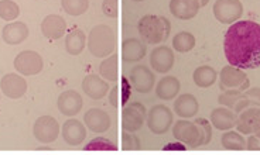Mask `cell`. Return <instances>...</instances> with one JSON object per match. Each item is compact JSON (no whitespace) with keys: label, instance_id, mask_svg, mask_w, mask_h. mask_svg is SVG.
<instances>
[{"label":"cell","instance_id":"3957f363","mask_svg":"<svg viewBox=\"0 0 260 155\" xmlns=\"http://www.w3.org/2000/svg\"><path fill=\"white\" fill-rule=\"evenodd\" d=\"M116 44L115 30L106 24H98L91 30L86 41V47L93 57L105 58L109 57Z\"/></svg>","mask_w":260,"mask_h":155},{"label":"cell","instance_id":"603a6c76","mask_svg":"<svg viewBox=\"0 0 260 155\" xmlns=\"http://www.w3.org/2000/svg\"><path fill=\"white\" fill-rule=\"evenodd\" d=\"M198 110H200L198 100L191 93H185V95L178 96L174 102V111H176L177 116L182 117V119L194 117L198 113Z\"/></svg>","mask_w":260,"mask_h":155},{"label":"cell","instance_id":"5b68a950","mask_svg":"<svg viewBox=\"0 0 260 155\" xmlns=\"http://www.w3.org/2000/svg\"><path fill=\"white\" fill-rule=\"evenodd\" d=\"M173 136L176 140L189 145L191 148H197L204 145V134L201 129L195 123L187 120H178L173 127Z\"/></svg>","mask_w":260,"mask_h":155},{"label":"cell","instance_id":"60d3db41","mask_svg":"<svg viewBox=\"0 0 260 155\" xmlns=\"http://www.w3.org/2000/svg\"><path fill=\"white\" fill-rule=\"evenodd\" d=\"M116 93H117V88H113L111 91V95H109V100H111L112 106H117V100H116Z\"/></svg>","mask_w":260,"mask_h":155},{"label":"cell","instance_id":"277c9868","mask_svg":"<svg viewBox=\"0 0 260 155\" xmlns=\"http://www.w3.org/2000/svg\"><path fill=\"white\" fill-rule=\"evenodd\" d=\"M250 81L243 69H239L236 66L228 65L223 66L221 71V79H219V89L221 91H239L243 92L249 89Z\"/></svg>","mask_w":260,"mask_h":155},{"label":"cell","instance_id":"8992f818","mask_svg":"<svg viewBox=\"0 0 260 155\" xmlns=\"http://www.w3.org/2000/svg\"><path fill=\"white\" fill-rule=\"evenodd\" d=\"M243 14L241 0H216L214 5V16L222 24H234Z\"/></svg>","mask_w":260,"mask_h":155},{"label":"cell","instance_id":"7c38bea8","mask_svg":"<svg viewBox=\"0 0 260 155\" xmlns=\"http://www.w3.org/2000/svg\"><path fill=\"white\" fill-rule=\"evenodd\" d=\"M130 84L139 93H149L153 91V86L156 82V78L153 72L150 71L147 66L144 65H137L130 71Z\"/></svg>","mask_w":260,"mask_h":155},{"label":"cell","instance_id":"9c48e42d","mask_svg":"<svg viewBox=\"0 0 260 155\" xmlns=\"http://www.w3.org/2000/svg\"><path fill=\"white\" fill-rule=\"evenodd\" d=\"M32 134L36 140L43 144H50L55 141L59 136L58 122L51 116H41L36 120L32 127Z\"/></svg>","mask_w":260,"mask_h":155},{"label":"cell","instance_id":"ab89813d","mask_svg":"<svg viewBox=\"0 0 260 155\" xmlns=\"http://www.w3.org/2000/svg\"><path fill=\"white\" fill-rule=\"evenodd\" d=\"M164 151H185V147L182 145L181 141L180 142H171V144H167L166 147H162Z\"/></svg>","mask_w":260,"mask_h":155},{"label":"cell","instance_id":"e0dca14e","mask_svg":"<svg viewBox=\"0 0 260 155\" xmlns=\"http://www.w3.org/2000/svg\"><path fill=\"white\" fill-rule=\"evenodd\" d=\"M82 91L85 92V95H88L93 100H99L108 95L109 84L95 73H89L82 81Z\"/></svg>","mask_w":260,"mask_h":155},{"label":"cell","instance_id":"2e32d148","mask_svg":"<svg viewBox=\"0 0 260 155\" xmlns=\"http://www.w3.org/2000/svg\"><path fill=\"white\" fill-rule=\"evenodd\" d=\"M58 110L65 116H75L82 109V96L77 91H65L58 96Z\"/></svg>","mask_w":260,"mask_h":155},{"label":"cell","instance_id":"6da1fadb","mask_svg":"<svg viewBox=\"0 0 260 155\" xmlns=\"http://www.w3.org/2000/svg\"><path fill=\"white\" fill-rule=\"evenodd\" d=\"M223 51L228 62L239 69H256L260 66V24L243 20L226 30Z\"/></svg>","mask_w":260,"mask_h":155},{"label":"cell","instance_id":"44dd1931","mask_svg":"<svg viewBox=\"0 0 260 155\" xmlns=\"http://www.w3.org/2000/svg\"><path fill=\"white\" fill-rule=\"evenodd\" d=\"M67 23L58 14H50L41 23V32L48 40H58L65 34Z\"/></svg>","mask_w":260,"mask_h":155},{"label":"cell","instance_id":"5bb4252c","mask_svg":"<svg viewBox=\"0 0 260 155\" xmlns=\"http://www.w3.org/2000/svg\"><path fill=\"white\" fill-rule=\"evenodd\" d=\"M150 65L158 73H167L174 65V52L169 47H157L150 54Z\"/></svg>","mask_w":260,"mask_h":155},{"label":"cell","instance_id":"7402d4cb","mask_svg":"<svg viewBox=\"0 0 260 155\" xmlns=\"http://www.w3.org/2000/svg\"><path fill=\"white\" fill-rule=\"evenodd\" d=\"M238 123V116L229 107H218L211 113V124L218 130H229Z\"/></svg>","mask_w":260,"mask_h":155},{"label":"cell","instance_id":"30bf717a","mask_svg":"<svg viewBox=\"0 0 260 155\" xmlns=\"http://www.w3.org/2000/svg\"><path fill=\"white\" fill-rule=\"evenodd\" d=\"M43 66H44L43 57L36 51H23L14 58L16 71L21 75H26V76L40 73L43 71Z\"/></svg>","mask_w":260,"mask_h":155},{"label":"cell","instance_id":"52a82bcc","mask_svg":"<svg viewBox=\"0 0 260 155\" xmlns=\"http://www.w3.org/2000/svg\"><path fill=\"white\" fill-rule=\"evenodd\" d=\"M173 124V113L164 104L153 106L147 113V126L151 133L154 134H164L167 133Z\"/></svg>","mask_w":260,"mask_h":155},{"label":"cell","instance_id":"e575fe53","mask_svg":"<svg viewBox=\"0 0 260 155\" xmlns=\"http://www.w3.org/2000/svg\"><path fill=\"white\" fill-rule=\"evenodd\" d=\"M195 124L201 129L202 134H204V145L209 144V141L212 140V124L209 123L207 119H197L195 120Z\"/></svg>","mask_w":260,"mask_h":155},{"label":"cell","instance_id":"cb8c5ba5","mask_svg":"<svg viewBox=\"0 0 260 155\" xmlns=\"http://www.w3.org/2000/svg\"><path fill=\"white\" fill-rule=\"evenodd\" d=\"M147 47L139 38H127L124 40L122 44V57L124 62H136L140 61L146 55Z\"/></svg>","mask_w":260,"mask_h":155},{"label":"cell","instance_id":"d4e9b609","mask_svg":"<svg viewBox=\"0 0 260 155\" xmlns=\"http://www.w3.org/2000/svg\"><path fill=\"white\" fill-rule=\"evenodd\" d=\"M180 88H181V84L176 76H166L157 84L156 93L158 99L167 102V100L176 99L178 92H180Z\"/></svg>","mask_w":260,"mask_h":155},{"label":"cell","instance_id":"8d00e7d4","mask_svg":"<svg viewBox=\"0 0 260 155\" xmlns=\"http://www.w3.org/2000/svg\"><path fill=\"white\" fill-rule=\"evenodd\" d=\"M102 10L105 16L116 19L117 17V0H104L102 3Z\"/></svg>","mask_w":260,"mask_h":155},{"label":"cell","instance_id":"4dcf8cb0","mask_svg":"<svg viewBox=\"0 0 260 155\" xmlns=\"http://www.w3.org/2000/svg\"><path fill=\"white\" fill-rule=\"evenodd\" d=\"M64 12L70 16H81L89 7V0H61Z\"/></svg>","mask_w":260,"mask_h":155},{"label":"cell","instance_id":"d590c367","mask_svg":"<svg viewBox=\"0 0 260 155\" xmlns=\"http://www.w3.org/2000/svg\"><path fill=\"white\" fill-rule=\"evenodd\" d=\"M122 147L124 151H133V149L140 148V141L136 136H133L129 131H123L122 137Z\"/></svg>","mask_w":260,"mask_h":155},{"label":"cell","instance_id":"4316f807","mask_svg":"<svg viewBox=\"0 0 260 155\" xmlns=\"http://www.w3.org/2000/svg\"><path fill=\"white\" fill-rule=\"evenodd\" d=\"M218 78V72L215 71L214 68H211L208 65H204V66H200L194 71V75H192V79L197 86L200 88H209L215 84Z\"/></svg>","mask_w":260,"mask_h":155},{"label":"cell","instance_id":"ffe728a7","mask_svg":"<svg viewBox=\"0 0 260 155\" xmlns=\"http://www.w3.org/2000/svg\"><path fill=\"white\" fill-rule=\"evenodd\" d=\"M62 138L68 145H79L86 138V129L81 122L70 119L62 124Z\"/></svg>","mask_w":260,"mask_h":155},{"label":"cell","instance_id":"ac0fdd59","mask_svg":"<svg viewBox=\"0 0 260 155\" xmlns=\"http://www.w3.org/2000/svg\"><path fill=\"white\" fill-rule=\"evenodd\" d=\"M28 34H30V31H28V27L26 26V23L17 21V23H9L3 27L2 38L9 46H19L28 38Z\"/></svg>","mask_w":260,"mask_h":155},{"label":"cell","instance_id":"f35d334b","mask_svg":"<svg viewBox=\"0 0 260 155\" xmlns=\"http://www.w3.org/2000/svg\"><path fill=\"white\" fill-rule=\"evenodd\" d=\"M246 148L250 151H260V138H257L256 136L249 137Z\"/></svg>","mask_w":260,"mask_h":155},{"label":"cell","instance_id":"4fadbf2b","mask_svg":"<svg viewBox=\"0 0 260 155\" xmlns=\"http://www.w3.org/2000/svg\"><path fill=\"white\" fill-rule=\"evenodd\" d=\"M85 126L88 129L93 131V133H106L108 130L111 129L112 119L111 116L102 109H89L84 116Z\"/></svg>","mask_w":260,"mask_h":155},{"label":"cell","instance_id":"ba28073f","mask_svg":"<svg viewBox=\"0 0 260 155\" xmlns=\"http://www.w3.org/2000/svg\"><path fill=\"white\" fill-rule=\"evenodd\" d=\"M147 116V110L144 107V104L139 102L126 104L122 111V126L124 131L135 133L137 130L142 129L144 124V119Z\"/></svg>","mask_w":260,"mask_h":155},{"label":"cell","instance_id":"f546056e","mask_svg":"<svg viewBox=\"0 0 260 155\" xmlns=\"http://www.w3.org/2000/svg\"><path fill=\"white\" fill-rule=\"evenodd\" d=\"M99 72L101 75L108 79V81H112V82H116L117 81V55L116 54H112L111 57H108L106 59H104V62L99 66Z\"/></svg>","mask_w":260,"mask_h":155},{"label":"cell","instance_id":"8fae6325","mask_svg":"<svg viewBox=\"0 0 260 155\" xmlns=\"http://www.w3.org/2000/svg\"><path fill=\"white\" fill-rule=\"evenodd\" d=\"M236 129L242 134H246V136L253 134L260 138V107L252 106L241 111V114L238 117Z\"/></svg>","mask_w":260,"mask_h":155},{"label":"cell","instance_id":"b9f144b4","mask_svg":"<svg viewBox=\"0 0 260 155\" xmlns=\"http://www.w3.org/2000/svg\"><path fill=\"white\" fill-rule=\"evenodd\" d=\"M198 2H200V5H201V7H204V6H207V5H208L209 0H198Z\"/></svg>","mask_w":260,"mask_h":155},{"label":"cell","instance_id":"7a4b0ae2","mask_svg":"<svg viewBox=\"0 0 260 155\" xmlns=\"http://www.w3.org/2000/svg\"><path fill=\"white\" fill-rule=\"evenodd\" d=\"M171 31V24L164 16L147 14L139 21V34L147 44H161L167 41Z\"/></svg>","mask_w":260,"mask_h":155},{"label":"cell","instance_id":"d6a6232c","mask_svg":"<svg viewBox=\"0 0 260 155\" xmlns=\"http://www.w3.org/2000/svg\"><path fill=\"white\" fill-rule=\"evenodd\" d=\"M85 151H116L117 147L115 142H112L108 138L104 137H98L93 138L92 141H89L85 145Z\"/></svg>","mask_w":260,"mask_h":155},{"label":"cell","instance_id":"74e56055","mask_svg":"<svg viewBox=\"0 0 260 155\" xmlns=\"http://www.w3.org/2000/svg\"><path fill=\"white\" fill-rule=\"evenodd\" d=\"M243 96L246 97L247 100L252 103V106H257V107H260V88L246 89V91L243 92Z\"/></svg>","mask_w":260,"mask_h":155},{"label":"cell","instance_id":"9a60e30c","mask_svg":"<svg viewBox=\"0 0 260 155\" xmlns=\"http://www.w3.org/2000/svg\"><path fill=\"white\" fill-rule=\"evenodd\" d=\"M0 88L3 93L10 99H19L27 91V82L23 76L17 73H7L0 81Z\"/></svg>","mask_w":260,"mask_h":155},{"label":"cell","instance_id":"836d02e7","mask_svg":"<svg viewBox=\"0 0 260 155\" xmlns=\"http://www.w3.org/2000/svg\"><path fill=\"white\" fill-rule=\"evenodd\" d=\"M242 97V92L239 91H225L223 93L219 95L218 97V102L222 106L225 107H229V109L234 110L235 104L238 103V100Z\"/></svg>","mask_w":260,"mask_h":155},{"label":"cell","instance_id":"7bdbcfd3","mask_svg":"<svg viewBox=\"0 0 260 155\" xmlns=\"http://www.w3.org/2000/svg\"><path fill=\"white\" fill-rule=\"evenodd\" d=\"M133 2H144V0H133Z\"/></svg>","mask_w":260,"mask_h":155},{"label":"cell","instance_id":"d6986e66","mask_svg":"<svg viewBox=\"0 0 260 155\" xmlns=\"http://www.w3.org/2000/svg\"><path fill=\"white\" fill-rule=\"evenodd\" d=\"M201 9L198 0H171L170 2V12L180 20L194 19Z\"/></svg>","mask_w":260,"mask_h":155},{"label":"cell","instance_id":"83f0119b","mask_svg":"<svg viewBox=\"0 0 260 155\" xmlns=\"http://www.w3.org/2000/svg\"><path fill=\"white\" fill-rule=\"evenodd\" d=\"M222 147L225 149H232V151H242L246 147V141L245 138L236 133V131H228L222 136Z\"/></svg>","mask_w":260,"mask_h":155},{"label":"cell","instance_id":"f1b7e54d","mask_svg":"<svg viewBox=\"0 0 260 155\" xmlns=\"http://www.w3.org/2000/svg\"><path fill=\"white\" fill-rule=\"evenodd\" d=\"M195 47V37L188 31L178 32L173 38V48L178 52H188Z\"/></svg>","mask_w":260,"mask_h":155},{"label":"cell","instance_id":"484cf974","mask_svg":"<svg viewBox=\"0 0 260 155\" xmlns=\"http://www.w3.org/2000/svg\"><path fill=\"white\" fill-rule=\"evenodd\" d=\"M85 46H86V37H85V32L82 30L75 28L70 34H67L65 48H67L68 54H71L74 57L79 55L85 50Z\"/></svg>","mask_w":260,"mask_h":155},{"label":"cell","instance_id":"1f68e13d","mask_svg":"<svg viewBox=\"0 0 260 155\" xmlns=\"http://www.w3.org/2000/svg\"><path fill=\"white\" fill-rule=\"evenodd\" d=\"M20 16L19 5L13 0H0V19L13 21Z\"/></svg>","mask_w":260,"mask_h":155}]
</instances>
